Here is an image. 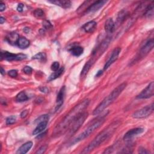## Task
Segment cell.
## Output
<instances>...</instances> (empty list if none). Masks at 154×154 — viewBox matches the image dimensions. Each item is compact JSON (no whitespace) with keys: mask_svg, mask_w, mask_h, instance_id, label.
<instances>
[{"mask_svg":"<svg viewBox=\"0 0 154 154\" xmlns=\"http://www.w3.org/2000/svg\"><path fill=\"white\" fill-rule=\"evenodd\" d=\"M89 103L90 99H86L75 105L55 128L53 135L58 137L66 132L72 123L84 112Z\"/></svg>","mask_w":154,"mask_h":154,"instance_id":"cell-1","label":"cell"},{"mask_svg":"<svg viewBox=\"0 0 154 154\" xmlns=\"http://www.w3.org/2000/svg\"><path fill=\"white\" fill-rule=\"evenodd\" d=\"M120 125V122L117 121L110 124L106 128L101 131L94 139L91 141L89 144L81 152L82 153H88L91 152L94 149L97 147L109 137H111L114 132L116 131Z\"/></svg>","mask_w":154,"mask_h":154,"instance_id":"cell-2","label":"cell"},{"mask_svg":"<svg viewBox=\"0 0 154 154\" xmlns=\"http://www.w3.org/2000/svg\"><path fill=\"white\" fill-rule=\"evenodd\" d=\"M126 86V83L123 82L118 85L116 88H114L111 91V93L105 98H104V99L94 109L93 114L94 116H96L102 112L106 107L111 105L119 97V96L121 94L123 90L125 88Z\"/></svg>","mask_w":154,"mask_h":154,"instance_id":"cell-3","label":"cell"},{"mask_svg":"<svg viewBox=\"0 0 154 154\" xmlns=\"http://www.w3.org/2000/svg\"><path fill=\"white\" fill-rule=\"evenodd\" d=\"M105 120V116H103L97 120H96L95 122H94L91 125H90L87 129H85L81 134H80L78 136H77L72 142L70 143V146L76 144V143H78L85 138L89 137L91 134H93L96 129H97L99 128H100L102 124L104 123Z\"/></svg>","mask_w":154,"mask_h":154,"instance_id":"cell-4","label":"cell"},{"mask_svg":"<svg viewBox=\"0 0 154 154\" xmlns=\"http://www.w3.org/2000/svg\"><path fill=\"white\" fill-rule=\"evenodd\" d=\"M88 117V113L86 112H83L70 125L69 128V135L72 136L73 135L81 126L83 123L85 122V119Z\"/></svg>","mask_w":154,"mask_h":154,"instance_id":"cell-5","label":"cell"},{"mask_svg":"<svg viewBox=\"0 0 154 154\" xmlns=\"http://www.w3.org/2000/svg\"><path fill=\"white\" fill-rule=\"evenodd\" d=\"M153 103L143 107L132 114V117L135 119H144L149 117L153 112Z\"/></svg>","mask_w":154,"mask_h":154,"instance_id":"cell-6","label":"cell"},{"mask_svg":"<svg viewBox=\"0 0 154 154\" xmlns=\"http://www.w3.org/2000/svg\"><path fill=\"white\" fill-rule=\"evenodd\" d=\"M1 60H5L7 61H20L26 58V55L23 54H14L8 52H1Z\"/></svg>","mask_w":154,"mask_h":154,"instance_id":"cell-7","label":"cell"},{"mask_svg":"<svg viewBox=\"0 0 154 154\" xmlns=\"http://www.w3.org/2000/svg\"><path fill=\"white\" fill-rule=\"evenodd\" d=\"M154 94V82L152 81L137 96V99H147L151 97Z\"/></svg>","mask_w":154,"mask_h":154,"instance_id":"cell-8","label":"cell"},{"mask_svg":"<svg viewBox=\"0 0 154 154\" xmlns=\"http://www.w3.org/2000/svg\"><path fill=\"white\" fill-rule=\"evenodd\" d=\"M106 1L101 0V1H94L93 3L90 4V5L85 9L84 13H94L97 10H99L101 7H102L106 3Z\"/></svg>","mask_w":154,"mask_h":154,"instance_id":"cell-9","label":"cell"},{"mask_svg":"<svg viewBox=\"0 0 154 154\" xmlns=\"http://www.w3.org/2000/svg\"><path fill=\"white\" fill-rule=\"evenodd\" d=\"M154 45V42L153 39L151 38L149 40H147L146 43L142 46L141 48L140 52H139V58L143 57L144 56L146 55L153 48Z\"/></svg>","mask_w":154,"mask_h":154,"instance_id":"cell-10","label":"cell"},{"mask_svg":"<svg viewBox=\"0 0 154 154\" xmlns=\"http://www.w3.org/2000/svg\"><path fill=\"white\" fill-rule=\"evenodd\" d=\"M120 52H121V49L120 48H116L113 50L108 60V61L106 62V63L104 65L103 70H106L115 61L117 60Z\"/></svg>","mask_w":154,"mask_h":154,"instance_id":"cell-11","label":"cell"},{"mask_svg":"<svg viewBox=\"0 0 154 154\" xmlns=\"http://www.w3.org/2000/svg\"><path fill=\"white\" fill-rule=\"evenodd\" d=\"M144 132V129L141 128H136L128 131L123 136V140L125 141L130 140L134 137L141 134Z\"/></svg>","mask_w":154,"mask_h":154,"instance_id":"cell-12","label":"cell"},{"mask_svg":"<svg viewBox=\"0 0 154 154\" xmlns=\"http://www.w3.org/2000/svg\"><path fill=\"white\" fill-rule=\"evenodd\" d=\"M65 87L63 86L61 88L60 90L57 99H56V105H55V111H57L60 109V108L62 106L64 102V96H65Z\"/></svg>","mask_w":154,"mask_h":154,"instance_id":"cell-13","label":"cell"},{"mask_svg":"<svg viewBox=\"0 0 154 154\" xmlns=\"http://www.w3.org/2000/svg\"><path fill=\"white\" fill-rule=\"evenodd\" d=\"M32 141H27L26 143L22 144L17 150V154H25L32 147Z\"/></svg>","mask_w":154,"mask_h":154,"instance_id":"cell-14","label":"cell"},{"mask_svg":"<svg viewBox=\"0 0 154 154\" xmlns=\"http://www.w3.org/2000/svg\"><path fill=\"white\" fill-rule=\"evenodd\" d=\"M51 4H54L56 5L60 6L63 8H69L72 5V2L70 1H64V0H54V1H49Z\"/></svg>","mask_w":154,"mask_h":154,"instance_id":"cell-15","label":"cell"},{"mask_svg":"<svg viewBox=\"0 0 154 154\" xmlns=\"http://www.w3.org/2000/svg\"><path fill=\"white\" fill-rule=\"evenodd\" d=\"M104 28L105 31L108 34L112 33L114 31L115 29V23L114 22L112 19L109 18L106 20Z\"/></svg>","mask_w":154,"mask_h":154,"instance_id":"cell-16","label":"cell"},{"mask_svg":"<svg viewBox=\"0 0 154 154\" xmlns=\"http://www.w3.org/2000/svg\"><path fill=\"white\" fill-rule=\"evenodd\" d=\"M96 26H97L96 22L94 20H91L85 23L82 26V29L86 32H92L95 29Z\"/></svg>","mask_w":154,"mask_h":154,"instance_id":"cell-17","label":"cell"},{"mask_svg":"<svg viewBox=\"0 0 154 154\" xmlns=\"http://www.w3.org/2000/svg\"><path fill=\"white\" fill-rule=\"evenodd\" d=\"M48 121H43L41 122H39L37 125V126H36V128L34 129V130L32 132V134L33 135H37L38 134H40V132H42L43 131H44L46 126H47V124H48Z\"/></svg>","mask_w":154,"mask_h":154,"instance_id":"cell-18","label":"cell"},{"mask_svg":"<svg viewBox=\"0 0 154 154\" xmlns=\"http://www.w3.org/2000/svg\"><path fill=\"white\" fill-rule=\"evenodd\" d=\"M16 45L20 49H26L29 46L30 42L25 37H22L19 38Z\"/></svg>","mask_w":154,"mask_h":154,"instance_id":"cell-19","label":"cell"},{"mask_svg":"<svg viewBox=\"0 0 154 154\" xmlns=\"http://www.w3.org/2000/svg\"><path fill=\"white\" fill-rule=\"evenodd\" d=\"M128 12L125 10L123 9L121 11H119V13H118L117 15V24H120L122 23L128 17Z\"/></svg>","mask_w":154,"mask_h":154,"instance_id":"cell-20","label":"cell"},{"mask_svg":"<svg viewBox=\"0 0 154 154\" xmlns=\"http://www.w3.org/2000/svg\"><path fill=\"white\" fill-rule=\"evenodd\" d=\"M70 52L75 57H79L82 54L84 49L80 46H73L69 49Z\"/></svg>","mask_w":154,"mask_h":154,"instance_id":"cell-21","label":"cell"},{"mask_svg":"<svg viewBox=\"0 0 154 154\" xmlns=\"http://www.w3.org/2000/svg\"><path fill=\"white\" fill-rule=\"evenodd\" d=\"M92 64H93V63H92L90 60H88V61L85 64V65H84V67H83L82 70H81V74H80V77H81V78L82 79V78H84L86 76V75H87V73H88L89 70L90 69L91 67L92 66Z\"/></svg>","mask_w":154,"mask_h":154,"instance_id":"cell-22","label":"cell"},{"mask_svg":"<svg viewBox=\"0 0 154 154\" xmlns=\"http://www.w3.org/2000/svg\"><path fill=\"white\" fill-rule=\"evenodd\" d=\"M63 72H64V67H60V69L58 70L55 71L54 72H53L50 75V76L48 79V81H51L59 78L63 73Z\"/></svg>","mask_w":154,"mask_h":154,"instance_id":"cell-23","label":"cell"},{"mask_svg":"<svg viewBox=\"0 0 154 154\" xmlns=\"http://www.w3.org/2000/svg\"><path fill=\"white\" fill-rule=\"evenodd\" d=\"M19 37L17 34L15 32L10 33L7 37V40L10 44H16Z\"/></svg>","mask_w":154,"mask_h":154,"instance_id":"cell-24","label":"cell"},{"mask_svg":"<svg viewBox=\"0 0 154 154\" xmlns=\"http://www.w3.org/2000/svg\"><path fill=\"white\" fill-rule=\"evenodd\" d=\"M28 99V97L26 95V93L23 91L19 93L16 97V100L17 102H25V101L27 100Z\"/></svg>","mask_w":154,"mask_h":154,"instance_id":"cell-25","label":"cell"},{"mask_svg":"<svg viewBox=\"0 0 154 154\" xmlns=\"http://www.w3.org/2000/svg\"><path fill=\"white\" fill-rule=\"evenodd\" d=\"M144 15L147 17H151L153 16V5H149L146 8Z\"/></svg>","mask_w":154,"mask_h":154,"instance_id":"cell-26","label":"cell"},{"mask_svg":"<svg viewBox=\"0 0 154 154\" xmlns=\"http://www.w3.org/2000/svg\"><path fill=\"white\" fill-rule=\"evenodd\" d=\"M46 56L45 53L39 52V53H37V54H35V55H34L32 58L34 59V60H38L40 61H45L46 60Z\"/></svg>","mask_w":154,"mask_h":154,"instance_id":"cell-27","label":"cell"},{"mask_svg":"<svg viewBox=\"0 0 154 154\" xmlns=\"http://www.w3.org/2000/svg\"><path fill=\"white\" fill-rule=\"evenodd\" d=\"M16 120V117L15 116H11L7 118L6 119V124L7 125H10L15 123Z\"/></svg>","mask_w":154,"mask_h":154,"instance_id":"cell-28","label":"cell"},{"mask_svg":"<svg viewBox=\"0 0 154 154\" xmlns=\"http://www.w3.org/2000/svg\"><path fill=\"white\" fill-rule=\"evenodd\" d=\"M44 11H43L42 9L41 8H37L36 10H35V11H34V15L36 17H42L44 16Z\"/></svg>","mask_w":154,"mask_h":154,"instance_id":"cell-29","label":"cell"},{"mask_svg":"<svg viewBox=\"0 0 154 154\" xmlns=\"http://www.w3.org/2000/svg\"><path fill=\"white\" fill-rule=\"evenodd\" d=\"M49 120V116L47 114H44V115H42L40 117H38L36 120H35V123H39L43 121H48V122Z\"/></svg>","mask_w":154,"mask_h":154,"instance_id":"cell-30","label":"cell"},{"mask_svg":"<svg viewBox=\"0 0 154 154\" xmlns=\"http://www.w3.org/2000/svg\"><path fill=\"white\" fill-rule=\"evenodd\" d=\"M51 69L52 70H53V71H54V72L60 69V64H59V63L57 62V61L54 62V63L51 64Z\"/></svg>","mask_w":154,"mask_h":154,"instance_id":"cell-31","label":"cell"},{"mask_svg":"<svg viewBox=\"0 0 154 154\" xmlns=\"http://www.w3.org/2000/svg\"><path fill=\"white\" fill-rule=\"evenodd\" d=\"M47 145H44V146H42V147H40L38 149V150L35 152V153L36 154H42V153H45V152L46 150V149H47Z\"/></svg>","mask_w":154,"mask_h":154,"instance_id":"cell-32","label":"cell"},{"mask_svg":"<svg viewBox=\"0 0 154 154\" xmlns=\"http://www.w3.org/2000/svg\"><path fill=\"white\" fill-rule=\"evenodd\" d=\"M8 75L12 78H15L17 76V71L14 69L10 70L8 72Z\"/></svg>","mask_w":154,"mask_h":154,"instance_id":"cell-33","label":"cell"},{"mask_svg":"<svg viewBox=\"0 0 154 154\" xmlns=\"http://www.w3.org/2000/svg\"><path fill=\"white\" fill-rule=\"evenodd\" d=\"M23 71L25 73L29 75V74L31 73V72L32 71V69L30 66H25V67H23Z\"/></svg>","mask_w":154,"mask_h":154,"instance_id":"cell-34","label":"cell"},{"mask_svg":"<svg viewBox=\"0 0 154 154\" xmlns=\"http://www.w3.org/2000/svg\"><path fill=\"white\" fill-rule=\"evenodd\" d=\"M43 26L45 29H49L50 28H52V25L48 20H44L43 22Z\"/></svg>","mask_w":154,"mask_h":154,"instance_id":"cell-35","label":"cell"},{"mask_svg":"<svg viewBox=\"0 0 154 154\" xmlns=\"http://www.w3.org/2000/svg\"><path fill=\"white\" fill-rule=\"evenodd\" d=\"M138 152L140 153H141V154H147L149 153L148 151L146 150V149L143 148V147H140L139 149H138Z\"/></svg>","mask_w":154,"mask_h":154,"instance_id":"cell-36","label":"cell"},{"mask_svg":"<svg viewBox=\"0 0 154 154\" xmlns=\"http://www.w3.org/2000/svg\"><path fill=\"white\" fill-rule=\"evenodd\" d=\"M28 113V110H26V109L23 110V111L20 113V117L22 118V119H23V118H25V117L27 116Z\"/></svg>","mask_w":154,"mask_h":154,"instance_id":"cell-37","label":"cell"},{"mask_svg":"<svg viewBox=\"0 0 154 154\" xmlns=\"http://www.w3.org/2000/svg\"><path fill=\"white\" fill-rule=\"evenodd\" d=\"M23 8V4L19 3V4H18L17 7V10L18 11H19V12H21V11H22Z\"/></svg>","mask_w":154,"mask_h":154,"instance_id":"cell-38","label":"cell"},{"mask_svg":"<svg viewBox=\"0 0 154 154\" xmlns=\"http://www.w3.org/2000/svg\"><path fill=\"white\" fill-rule=\"evenodd\" d=\"M5 9V4L1 1L0 2V11H3Z\"/></svg>","mask_w":154,"mask_h":154,"instance_id":"cell-39","label":"cell"},{"mask_svg":"<svg viewBox=\"0 0 154 154\" xmlns=\"http://www.w3.org/2000/svg\"><path fill=\"white\" fill-rule=\"evenodd\" d=\"M40 90L43 93H48L49 91L48 88L46 87H42L40 88Z\"/></svg>","mask_w":154,"mask_h":154,"instance_id":"cell-40","label":"cell"},{"mask_svg":"<svg viewBox=\"0 0 154 154\" xmlns=\"http://www.w3.org/2000/svg\"><path fill=\"white\" fill-rule=\"evenodd\" d=\"M102 74V70H99L96 75V77H98V76H100Z\"/></svg>","mask_w":154,"mask_h":154,"instance_id":"cell-41","label":"cell"},{"mask_svg":"<svg viewBox=\"0 0 154 154\" xmlns=\"http://www.w3.org/2000/svg\"><path fill=\"white\" fill-rule=\"evenodd\" d=\"M4 22H5V18L3 17L2 16H1V17H0V23H1V24H2Z\"/></svg>","mask_w":154,"mask_h":154,"instance_id":"cell-42","label":"cell"},{"mask_svg":"<svg viewBox=\"0 0 154 154\" xmlns=\"http://www.w3.org/2000/svg\"><path fill=\"white\" fill-rule=\"evenodd\" d=\"M5 70H4L2 67H1V75H4L5 74Z\"/></svg>","mask_w":154,"mask_h":154,"instance_id":"cell-43","label":"cell"}]
</instances>
